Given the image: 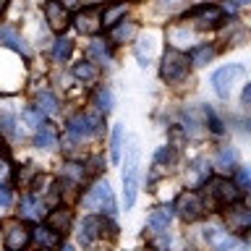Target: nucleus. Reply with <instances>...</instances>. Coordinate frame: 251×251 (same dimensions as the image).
<instances>
[{
    "label": "nucleus",
    "mask_w": 251,
    "mask_h": 251,
    "mask_svg": "<svg viewBox=\"0 0 251 251\" xmlns=\"http://www.w3.org/2000/svg\"><path fill=\"white\" fill-rule=\"evenodd\" d=\"M19 215H21V220H42L45 215H47V204H45V199L39 194H26L21 199V204H19Z\"/></svg>",
    "instance_id": "obj_12"
},
{
    "label": "nucleus",
    "mask_w": 251,
    "mask_h": 251,
    "mask_svg": "<svg viewBox=\"0 0 251 251\" xmlns=\"http://www.w3.org/2000/svg\"><path fill=\"white\" fill-rule=\"evenodd\" d=\"M74 76L78 78V81L89 84V81H97V68H94L92 60H81V63H74Z\"/></svg>",
    "instance_id": "obj_28"
},
{
    "label": "nucleus",
    "mask_w": 251,
    "mask_h": 251,
    "mask_svg": "<svg viewBox=\"0 0 251 251\" xmlns=\"http://www.w3.org/2000/svg\"><path fill=\"white\" fill-rule=\"evenodd\" d=\"M21 118H24V123H26L29 128H39V126L45 123V113L39 107H26L21 113Z\"/></svg>",
    "instance_id": "obj_33"
},
{
    "label": "nucleus",
    "mask_w": 251,
    "mask_h": 251,
    "mask_svg": "<svg viewBox=\"0 0 251 251\" xmlns=\"http://www.w3.org/2000/svg\"><path fill=\"white\" fill-rule=\"evenodd\" d=\"M0 42H3L5 47H11V50H16V52H21L24 58H29V55H31L29 45L24 42V37L13 26H0Z\"/></svg>",
    "instance_id": "obj_16"
},
{
    "label": "nucleus",
    "mask_w": 251,
    "mask_h": 251,
    "mask_svg": "<svg viewBox=\"0 0 251 251\" xmlns=\"http://www.w3.org/2000/svg\"><path fill=\"white\" fill-rule=\"evenodd\" d=\"M235 183L241 188H251V168H238L235 170Z\"/></svg>",
    "instance_id": "obj_37"
},
{
    "label": "nucleus",
    "mask_w": 251,
    "mask_h": 251,
    "mask_svg": "<svg viewBox=\"0 0 251 251\" xmlns=\"http://www.w3.org/2000/svg\"><path fill=\"white\" fill-rule=\"evenodd\" d=\"M136 31H139L136 21H126V19H121L118 24H113V26H110V39H113L115 45L131 42V39L136 37Z\"/></svg>",
    "instance_id": "obj_17"
},
{
    "label": "nucleus",
    "mask_w": 251,
    "mask_h": 251,
    "mask_svg": "<svg viewBox=\"0 0 251 251\" xmlns=\"http://www.w3.org/2000/svg\"><path fill=\"white\" fill-rule=\"evenodd\" d=\"M102 165H105V160H102V157H89V160L84 162L86 178H97L100 173H102Z\"/></svg>",
    "instance_id": "obj_35"
},
{
    "label": "nucleus",
    "mask_w": 251,
    "mask_h": 251,
    "mask_svg": "<svg viewBox=\"0 0 251 251\" xmlns=\"http://www.w3.org/2000/svg\"><path fill=\"white\" fill-rule=\"evenodd\" d=\"M74 26L78 34H97L102 29V13L97 8H86V11H78L74 19Z\"/></svg>",
    "instance_id": "obj_13"
},
{
    "label": "nucleus",
    "mask_w": 251,
    "mask_h": 251,
    "mask_svg": "<svg viewBox=\"0 0 251 251\" xmlns=\"http://www.w3.org/2000/svg\"><path fill=\"white\" fill-rule=\"evenodd\" d=\"M212 58H215V47L212 45H196V47H191V52H188V63L196 68L207 66Z\"/></svg>",
    "instance_id": "obj_23"
},
{
    "label": "nucleus",
    "mask_w": 251,
    "mask_h": 251,
    "mask_svg": "<svg viewBox=\"0 0 251 251\" xmlns=\"http://www.w3.org/2000/svg\"><path fill=\"white\" fill-rule=\"evenodd\" d=\"M235 162H238V154H235L233 147H223L215 157V168L223 170V173H230L235 168Z\"/></svg>",
    "instance_id": "obj_24"
},
{
    "label": "nucleus",
    "mask_w": 251,
    "mask_h": 251,
    "mask_svg": "<svg viewBox=\"0 0 251 251\" xmlns=\"http://www.w3.org/2000/svg\"><path fill=\"white\" fill-rule=\"evenodd\" d=\"M86 58L94 60V63H110V58H113V52H110V45L105 42V39L94 37L89 47H86Z\"/></svg>",
    "instance_id": "obj_20"
},
{
    "label": "nucleus",
    "mask_w": 251,
    "mask_h": 251,
    "mask_svg": "<svg viewBox=\"0 0 251 251\" xmlns=\"http://www.w3.org/2000/svg\"><path fill=\"white\" fill-rule=\"evenodd\" d=\"M8 170H11V162H8L5 157H0V180L8 176Z\"/></svg>",
    "instance_id": "obj_40"
},
{
    "label": "nucleus",
    "mask_w": 251,
    "mask_h": 251,
    "mask_svg": "<svg viewBox=\"0 0 251 251\" xmlns=\"http://www.w3.org/2000/svg\"><path fill=\"white\" fill-rule=\"evenodd\" d=\"M227 225L233 230H251V209L246 207H235L227 212Z\"/></svg>",
    "instance_id": "obj_22"
},
{
    "label": "nucleus",
    "mask_w": 251,
    "mask_h": 251,
    "mask_svg": "<svg viewBox=\"0 0 251 251\" xmlns=\"http://www.w3.org/2000/svg\"><path fill=\"white\" fill-rule=\"evenodd\" d=\"M31 241H34L37 246H58V233H55L50 225H45V227L39 225L31 230Z\"/></svg>",
    "instance_id": "obj_26"
},
{
    "label": "nucleus",
    "mask_w": 251,
    "mask_h": 251,
    "mask_svg": "<svg viewBox=\"0 0 251 251\" xmlns=\"http://www.w3.org/2000/svg\"><path fill=\"white\" fill-rule=\"evenodd\" d=\"M81 207L89 212H102V215H115V196L107 180H94L92 188L81 196Z\"/></svg>",
    "instance_id": "obj_4"
},
{
    "label": "nucleus",
    "mask_w": 251,
    "mask_h": 251,
    "mask_svg": "<svg viewBox=\"0 0 251 251\" xmlns=\"http://www.w3.org/2000/svg\"><path fill=\"white\" fill-rule=\"evenodd\" d=\"M39 176V170H37V165H26V170L19 173V183L24 188H31V178H37Z\"/></svg>",
    "instance_id": "obj_36"
},
{
    "label": "nucleus",
    "mask_w": 251,
    "mask_h": 251,
    "mask_svg": "<svg viewBox=\"0 0 251 251\" xmlns=\"http://www.w3.org/2000/svg\"><path fill=\"white\" fill-rule=\"evenodd\" d=\"M60 3L66 5L68 11H74V8H78V5H81V0H60Z\"/></svg>",
    "instance_id": "obj_42"
},
{
    "label": "nucleus",
    "mask_w": 251,
    "mask_h": 251,
    "mask_svg": "<svg viewBox=\"0 0 251 251\" xmlns=\"http://www.w3.org/2000/svg\"><path fill=\"white\" fill-rule=\"evenodd\" d=\"M121 154H123V128H121V126H115V128H113V139H110V160L121 162Z\"/></svg>",
    "instance_id": "obj_31"
},
{
    "label": "nucleus",
    "mask_w": 251,
    "mask_h": 251,
    "mask_svg": "<svg viewBox=\"0 0 251 251\" xmlns=\"http://www.w3.org/2000/svg\"><path fill=\"white\" fill-rule=\"evenodd\" d=\"M100 115H102V113H100ZM100 115L78 113V115H74V118H68V123H66L68 136L76 139V141H84V139L94 136V133H100V131H102V118H100Z\"/></svg>",
    "instance_id": "obj_5"
},
{
    "label": "nucleus",
    "mask_w": 251,
    "mask_h": 251,
    "mask_svg": "<svg viewBox=\"0 0 251 251\" xmlns=\"http://www.w3.org/2000/svg\"><path fill=\"white\" fill-rule=\"evenodd\" d=\"M246 128H249V133H251V118H249V121H246Z\"/></svg>",
    "instance_id": "obj_45"
},
{
    "label": "nucleus",
    "mask_w": 251,
    "mask_h": 251,
    "mask_svg": "<svg viewBox=\"0 0 251 251\" xmlns=\"http://www.w3.org/2000/svg\"><path fill=\"white\" fill-rule=\"evenodd\" d=\"M173 212L183 220V223H196L204 212H207V207H204V201H201V196L196 194V191H183L176 199V207H173Z\"/></svg>",
    "instance_id": "obj_9"
},
{
    "label": "nucleus",
    "mask_w": 251,
    "mask_h": 251,
    "mask_svg": "<svg viewBox=\"0 0 251 251\" xmlns=\"http://www.w3.org/2000/svg\"><path fill=\"white\" fill-rule=\"evenodd\" d=\"M47 225H50L58 235H66L71 230V225H74V212L60 204V207H55L50 215H47Z\"/></svg>",
    "instance_id": "obj_14"
},
{
    "label": "nucleus",
    "mask_w": 251,
    "mask_h": 251,
    "mask_svg": "<svg viewBox=\"0 0 251 251\" xmlns=\"http://www.w3.org/2000/svg\"><path fill=\"white\" fill-rule=\"evenodd\" d=\"M115 235H118V225L110 220V215H102V212H89L81 220V227H78V243L115 238Z\"/></svg>",
    "instance_id": "obj_3"
},
{
    "label": "nucleus",
    "mask_w": 251,
    "mask_h": 251,
    "mask_svg": "<svg viewBox=\"0 0 251 251\" xmlns=\"http://www.w3.org/2000/svg\"><path fill=\"white\" fill-rule=\"evenodd\" d=\"M0 147H3V141H0Z\"/></svg>",
    "instance_id": "obj_46"
},
{
    "label": "nucleus",
    "mask_w": 251,
    "mask_h": 251,
    "mask_svg": "<svg viewBox=\"0 0 251 251\" xmlns=\"http://www.w3.org/2000/svg\"><path fill=\"white\" fill-rule=\"evenodd\" d=\"M71 52H74V42H71L68 37L55 39V47H52V60L55 63H66L71 58Z\"/></svg>",
    "instance_id": "obj_29"
},
{
    "label": "nucleus",
    "mask_w": 251,
    "mask_h": 251,
    "mask_svg": "<svg viewBox=\"0 0 251 251\" xmlns=\"http://www.w3.org/2000/svg\"><path fill=\"white\" fill-rule=\"evenodd\" d=\"M170 220H173V207H157V209H152L147 225H149L152 233H165L168 225H170Z\"/></svg>",
    "instance_id": "obj_18"
},
{
    "label": "nucleus",
    "mask_w": 251,
    "mask_h": 251,
    "mask_svg": "<svg viewBox=\"0 0 251 251\" xmlns=\"http://www.w3.org/2000/svg\"><path fill=\"white\" fill-rule=\"evenodd\" d=\"M60 176L78 186V183H84L86 170H84V165H78V162H66V165H63V170H60Z\"/></svg>",
    "instance_id": "obj_30"
},
{
    "label": "nucleus",
    "mask_w": 251,
    "mask_h": 251,
    "mask_svg": "<svg viewBox=\"0 0 251 251\" xmlns=\"http://www.w3.org/2000/svg\"><path fill=\"white\" fill-rule=\"evenodd\" d=\"M29 241H31V230L21 223V220H13V223H8V227H5V249L19 251V249L26 246Z\"/></svg>",
    "instance_id": "obj_11"
},
{
    "label": "nucleus",
    "mask_w": 251,
    "mask_h": 251,
    "mask_svg": "<svg viewBox=\"0 0 251 251\" xmlns=\"http://www.w3.org/2000/svg\"><path fill=\"white\" fill-rule=\"evenodd\" d=\"M178 160V149L173 144H165L154 152V168H173Z\"/></svg>",
    "instance_id": "obj_25"
},
{
    "label": "nucleus",
    "mask_w": 251,
    "mask_h": 251,
    "mask_svg": "<svg viewBox=\"0 0 251 251\" xmlns=\"http://www.w3.org/2000/svg\"><path fill=\"white\" fill-rule=\"evenodd\" d=\"M13 115H8V113H3V115H0V131H3V133H8V136H11V133H13Z\"/></svg>",
    "instance_id": "obj_38"
},
{
    "label": "nucleus",
    "mask_w": 251,
    "mask_h": 251,
    "mask_svg": "<svg viewBox=\"0 0 251 251\" xmlns=\"http://www.w3.org/2000/svg\"><path fill=\"white\" fill-rule=\"evenodd\" d=\"M204 121H207V126H209V131L212 133H225V126H223V121H220V118L215 115V110L212 107H204Z\"/></svg>",
    "instance_id": "obj_34"
},
{
    "label": "nucleus",
    "mask_w": 251,
    "mask_h": 251,
    "mask_svg": "<svg viewBox=\"0 0 251 251\" xmlns=\"http://www.w3.org/2000/svg\"><path fill=\"white\" fill-rule=\"evenodd\" d=\"M34 147L39 149H52L58 147V131H55L52 123H42L34 133Z\"/></svg>",
    "instance_id": "obj_19"
},
{
    "label": "nucleus",
    "mask_w": 251,
    "mask_h": 251,
    "mask_svg": "<svg viewBox=\"0 0 251 251\" xmlns=\"http://www.w3.org/2000/svg\"><path fill=\"white\" fill-rule=\"evenodd\" d=\"M246 74V68L241 66V63H230V66H223L217 68L215 74H212V89L217 92V97H230L233 92V84L238 81V78Z\"/></svg>",
    "instance_id": "obj_7"
},
{
    "label": "nucleus",
    "mask_w": 251,
    "mask_h": 251,
    "mask_svg": "<svg viewBox=\"0 0 251 251\" xmlns=\"http://www.w3.org/2000/svg\"><path fill=\"white\" fill-rule=\"evenodd\" d=\"M45 21L52 31H66V26L71 24L68 8L60 3V0H47L45 3Z\"/></svg>",
    "instance_id": "obj_10"
},
{
    "label": "nucleus",
    "mask_w": 251,
    "mask_h": 251,
    "mask_svg": "<svg viewBox=\"0 0 251 251\" xmlns=\"http://www.w3.org/2000/svg\"><path fill=\"white\" fill-rule=\"evenodd\" d=\"M37 107L42 110L45 115H55V113H58V100H55V94L42 92V94L37 97Z\"/></svg>",
    "instance_id": "obj_32"
},
{
    "label": "nucleus",
    "mask_w": 251,
    "mask_h": 251,
    "mask_svg": "<svg viewBox=\"0 0 251 251\" xmlns=\"http://www.w3.org/2000/svg\"><path fill=\"white\" fill-rule=\"evenodd\" d=\"M225 3L230 5V8H241V5H249L251 0H225Z\"/></svg>",
    "instance_id": "obj_43"
},
{
    "label": "nucleus",
    "mask_w": 251,
    "mask_h": 251,
    "mask_svg": "<svg viewBox=\"0 0 251 251\" xmlns=\"http://www.w3.org/2000/svg\"><path fill=\"white\" fill-rule=\"evenodd\" d=\"M188 74V55H183L180 50H168L162 55V66H160V76L162 81H180Z\"/></svg>",
    "instance_id": "obj_8"
},
{
    "label": "nucleus",
    "mask_w": 251,
    "mask_h": 251,
    "mask_svg": "<svg viewBox=\"0 0 251 251\" xmlns=\"http://www.w3.org/2000/svg\"><path fill=\"white\" fill-rule=\"evenodd\" d=\"M241 102H243L246 107H251V84L246 86V89H243V97H241Z\"/></svg>",
    "instance_id": "obj_41"
},
{
    "label": "nucleus",
    "mask_w": 251,
    "mask_h": 251,
    "mask_svg": "<svg viewBox=\"0 0 251 251\" xmlns=\"http://www.w3.org/2000/svg\"><path fill=\"white\" fill-rule=\"evenodd\" d=\"M188 19L194 21V26L199 31H207V29H217L223 26L225 21V11L220 5H212V3H204V5H196L188 11Z\"/></svg>",
    "instance_id": "obj_6"
},
{
    "label": "nucleus",
    "mask_w": 251,
    "mask_h": 251,
    "mask_svg": "<svg viewBox=\"0 0 251 251\" xmlns=\"http://www.w3.org/2000/svg\"><path fill=\"white\" fill-rule=\"evenodd\" d=\"M126 11H128V5H126L123 0H118V3L105 5V11H102V26L110 29L113 24H118L121 19H126Z\"/></svg>",
    "instance_id": "obj_21"
},
{
    "label": "nucleus",
    "mask_w": 251,
    "mask_h": 251,
    "mask_svg": "<svg viewBox=\"0 0 251 251\" xmlns=\"http://www.w3.org/2000/svg\"><path fill=\"white\" fill-rule=\"evenodd\" d=\"M13 204V194L5 183H0V207H11Z\"/></svg>",
    "instance_id": "obj_39"
},
{
    "label": "nucleus",
    "mask_w": 251,
    "mask_h": 251,
    "mask_svg": "<svg viewBox=\"0 0 251 251\" xmlns=\"http://www.w3.org/2000/svg\"><path fill=\"white\" fill-rule=\"evenodd\" d=\"M92 105L97 107V113L107 115L110 110H113V92H110L107 86H100V89L94 92V97H92Z\"/></svg>",
    "instance_id": "obj_27"
},
{
    "label": "nucleus",
    "mask_w": 251,
    "mask_h": 251,
    "mask_svg": "<svg viewBox=\"0 0 251 251\" xmlns=\"http://www.w3.org/2000/svg\"><path fill=\"white\" fill-rule=\"evenodd\" d=\"M209 188V199L204 201V207L217 212L220 207H233V204L241 201V191L243 188L235 183V180H227V178H209L207 183Z\"/></svg>",
    "instance_id": "obj_2"
},
{
    "label": "nucleus",
    "mask_w": 251,
    "mask_h": 251,
    "mask_svg": "<svg viewBox=\"0 0 251 251\" xmlns=\"http://www.w3.org/2000/svg\"><path fill=\"white\" fill-rule=\"evenodd\" d=\"M5 8H8V0H0V13H3Z\"/></svg>",
    "instance_id": "obj_44"
},
{
    "label": "nucleus",
    "mask_w": 251,
    "mask_h": 251,
    "mask_svg": "<svg viewBox=\"0 0 251 251\" xmlns=\"http://www.w3.org/2000/svg\"><path fill=\"white\" fill-rule=\"evenodd\" d=\"M209 176H212V168H209V162L207 160H194L191 162V168L186 170V183L191 186V188H196V186H204L209 180Z\"/></svg>",
    "instance_id": "obj_15"
},
{
    "label": "nucleus",
    "mask_w": 251,
    "mask_h": 251,
    "mask_svg": "<svg viewBox=\"0 0 251 251\" xmlns=\"http://www.w3.org/2000/svg\"><path fill=\"white\" fill-rule=\"evenodd\" d=\"M139 194V139L131 136L126 147V160H123V201L126 209L133 207Z\"/></svg>",
    "instance_id": "obj_1"
}]
</instances>
